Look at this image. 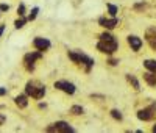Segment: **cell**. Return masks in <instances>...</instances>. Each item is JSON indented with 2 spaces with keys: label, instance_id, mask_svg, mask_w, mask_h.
<instances>
[{
  "label": "cell",
  "instance_id": "1",
  "mask_svg": "<svg viewBox=\"0 0 156 133\" xmlns=\"http://www.w3.org/2000/svg\"><path fill=\"white\" fill-rule=\"evenodd\" d=\"M25 94L31 96L33 99H42L45 96V86L36 82V80H31L25 85Z\"/></svg>",
  "mask_w": 156,
  "mask_h": 133
},
{
  "label": "cell",
  "instance_id": "2",
  "mask_svg": "<svg viewBox=\"0 0 156 133\" xmlns=\"http://www.w3.org/2000/svg\"><path fill=\"white\" fill-rule=\"evenodd\" d=\"M67 57L76 64H83L86 68V72H89L90 68L94 66V60L87 55H84V53H81V52H72L70 50V52H67Z\"/></svg>",
  "mask_w": 156,
  "mask_h": 133
},
{
  "label": "cell",
  "instance_id": "3",
  "mask_svg": "<svg viewBox=\"0 0 156 133\" xmlns=\"http://www.w3.org/2000/svg\"><path fill=\"white\" fill-rule=\"evenodd\" d=\"M97 49L101 52V53H108V55H112V53L119 49V42L117 39H100L97 42Z\"/></svg>",
  "mask_w": 156,
  "mask_h": 133
},
{
  "label": "cell",
  "instance_id": "4",
  "mask_svg": "<svg viewBox=\"0 0 156 133\" xmlns=\"http://www.w3.org/2000/svg\"><path fill=\"white\" fill-rule=\"evenodd\" d=\"M154 116H156V103L137 111V119H140V121H151Z\"/></svg>",
  "mask_w": 156,
  "mask_h": 133
},
{
  "label": "cell",
  "instance_id": "5",
  "mask_svg": "<svg viewBox=\"0 0 156 133\" xmlns=\"http://www.w3.org/2000/svg\"><path fill=\"white\" fill-rule=\"evenodd\" d=\"M42 58V52H31V53H27L23 58V63H25V68L28 71H33L34 69V63L37 60Z\"/></svg>",
  "mask_w": 156,
  "mask_h": 133
},
{
  "label": "cell",
  "instance_id": "6",
  "mask_svg": "<svg viewBox=\"0 0 156 133\" xmlns=\"http://www.w3.org/2000/svg\"><path fill=\"white\" fill-rule=\"evenodd\" d=\"M55 88L66 92V94H73L75 92V85L67 82V80H58V82H55Z\"/></svg>",
  "mask_w": 156,
  "mask_h": 133
},
{
  "label": "cell",
  "instance_id": "7",
  "mask_svg": "<svg viewBox=\"0 0 156 133\" xmlns=\"http://www.w3.org/2000/svg\"><path fill=\"white\" fill-rule=\"evenodd\" d=\"M45 131H64V133H67V131H75L73 127H70L67 122H55V124H51L45 128Z\"/></svg>",
  "mask_w": 156,
  "mask_h": 133
},
{
  "label": "cell",
  "instance_id": "8",
  "mask_svg": "<svg viewBox=\"0 0 156 133\" xmlns=\"http://www.w3.org/2000/svg\"><path fill=\"white\" fill-rule=\"evenodd\" d=\"M33 46L39 50V52H44L47 49H50L51 42L48 41L47 38H34V41H33Z\"/></svg>",
  "mask_w": 156,
  "mask_h": 133
},
{
  "label": "cell",
  "instance_id": "9",
  "mask_svg": "<svg viewBox=\"0 0 156 133\" xmlns=\"http://www.w3.org/2000/svg\"><path fill=\"white\" fill-rule=\"evenodd\" d=\"M98 24L103 27V28H106V30H112L114 27L119 25V20H117V17H112V19L101 17V19H98Z\"/></svg>",
  "mask_w": 156,
  "mask_h": 133
},
{
  "label": "cell",
  "instance_id": "10",
  "mask_svg": "<svg viewBox=\"0 0 156 133\" xmlns=\"http://www.w3.org/2000/svg\"><path fill=\"white\" fill-rule=\"evenodd\" d=\"M128 44H129V47H131L134 52H139L140 47H142V39H140L139 36L129 35V36H128Z\"/></svg>",
  "mask_w": 156,
  "mask_h": 133
},
{
  "label": "cell",
  "instance_id": "11",
  "mask_svg": "<svg viewBox=\"0 0 156 133\" xmlns=\"http://www.w3.org/2000/svg\"><path fill=\"white\" fill-rule=\"evenodd\" d=\"M14 102H16V105L19 106V108H25V106L28 105V97H27V94H19L14 99Z\"/></svg>",
  "mask_w": 156,
  "mask_h": 133
},
{
  "label": "cell",
  "instance_id": "12",
  "mask_svg": "<svg viewBox=\"0 0 156 133\" xmlns=\"http://www.w3.org/2000/svg\"><path fill=\"white\" fill-rule=\"evenodd\" d=\"M126 80H128V83L131 85L136 91H139L140 89V85H139V82H137V78L134 77V75H131V74H126Z\"/></svg>",
  "mask_w": 156,
  "mask_h": 133
},
{
  "label": "cell",
  "instance_id": "13",
  "mask_svg": "<svg viewBox=\"0 0 156 133\" xmlns=\"http://www.w3.org/2000/svg\"><path fill=\"white\" fill-rule=\"evenodd\" d=\"M144 80H145L150 86H156V74L147 72V74H144Z\"/></svg>",
  "mask_w": 156,
  "mask_h": 133
},
{
  "label": "cell",
  "instance_id": "14",
  "mask_svg": "<svg viewBox=\"0 0 156 133\" xmlns=\"http://www.w3.org/2000/svg\"><path fill=\"white\" fill-rule=\"evenodd\" d=\"M144 66H145L150 72L156 74V61H154V60H145V61H144Z\"/></svg>",
  "mask_w": 156,
  "mask_h": 133
},
{
  "label": "cell",
  "instance_id": "15",
  "mask_svg": "<svg viewBox=\"0 0 156 133\" xmlns=\"http://www.w3.org/2000/svg\"><path fill=\"white\" fill-rule=\"evenodd\" d=\"M70 113L75 114V116H78V114H83L84 110H83V106H80V105H73L72 108H70Z\"/></svg>",
  "mask_w": 156,
  "mask_h": 133
},
{
  "label": "cell",
  "instance_id": "16",
  "mask_svg": "<svg viewBox=\"0 0 156 133\" xmlns=\"http://www.w3.org/2000/svg\"><path fill=\"white\" fill-rule=\"evenodd\" d=\"M27 20H28V19H25L23 16H19V19L14 22V27H16V28L19 30V28H22V27L25 25V22H27Z\"/></svg>",
  "mask_w": 156,
  "mask_h": 133
},
{
  "label": "cell",
  "instance_id": "17",
  "mask_svg": "<svg viewBox=\"0 0 156 133\" xmlns=\"http://www.w3.org/2000/svg\"><path fill=\"white\" fill-rule=\"evenodd\" d=\"M111 116L115 119V121H122L123 119V116H122V113L119 110H111Z\"/></svg>",
  "mask_w": 156,
  "mask_h": 133
},
{
  "label": "cell",
  "instance_id": "18",
  "mask_svg": "<svg viewBox=\"0 0 156 133\" xmlns=\"http://www.w3.org/2000/svg\"><path fill=\"white\" fill-rule=\"evenodd\" d=\"M108 11H109V14L112 16V17H115V14H117V6L115 5H111V3H108Z\"/></svg>",
  "mask_w": 156,
  "mask_h": 133
},
{
  "label": "cell",
  "instance_id": "19",
  "mask_svg": "<svg viewBox=\"0 0 156 133\" xmlns=\"http://www.w3.org/2000/svg\"><path fill=\"white\" fill-rule=\"evenodd\" d=\"M37 13H39V8L36 6V8H33L31 9V13H30V16H28V20H34L36 19V16H37Z\"/></svg>",
  "mask_w": 156,
  "mask_h": 133
},
{
  "label": "cell",
  "instance_id": "20",
  "mask_svg": "<svg viewBox=\"0 0 156 133\" xmlns=\"http://www.w3.org/2000/svg\"><path fill=\"white\" fill-rule=\"evenodd\" d=\"M147 41H148L150 47H151L153 50H156V36H153V38H147Z\"/></svg>",
  "mask_w": 156,
  "mask_h": 133
},
{
  "label": "cell",
  "instance_id": "21",
  "mask_svg": "<svg viewBox=\"0 0 156 133\" xmlns=\"http://www.w3.org/2000/svg\"><path fill=\"white\" fill-rule=\"evenodd\" d=\"M17 13H19V16H23V14H25V5H23V3H20V5H19Z\"/></svg>",
  "mask_w": 156,
  "mask_h": 133
},
{
  "label": "cell",
  "instance_id": "22",
  "mask_svg": "<svg viewBox=\"0 0 156 133\" xmlns=\"http://www.w3.org/2000/svg\"><path fill=\"white\" fill-rule=\"evenodd\" d=\"M100 39H114V36L111 33H101L100 35Z\"/></svg>",
  "mask_w": 156,
  "mask_h": 133
},
{
  "label": "cell",
  "instance_id": "23",
  "mask_svg": "<svg viewBox=\"0 0 156 133\" xmlns=\"http://www.w3.org/2000/svg\"><path fill=\"white\" fill-rule=\"evenodd\" d=\"M8 9H9V5H6V3L0 5V11H8Z\"/></svg>",
  "mask_w": 156,
  "mask_h": 133
},
{
  "label": "cell",
  "instance_id": "24",
  "mask_svg": "<svg viewBox=\"0 0 156 133\" xmlns=\"http://www.w3.org/2000/svg\"><path fill=\"white\" fill-rule=\"evenodd\" d=\"M6 121V117H5V114H0V125H3V122Z\"/></svg>",
  "mask_w": 156,
  "mask_h": 133
},
{
  "label": "cell",
  "instance_id": "25",
  "mask_svg": "<svg viewBox=\"0 0 156 133\" xmlns=\"http://www.w3.org/2000/svg\"><path fill=\"white\" fill-rule=\"evenodd\" d=\"M6 94V89L5 88H0V96H5Z\"/></svg>",
  "mask_w": 156,
  "mask_h": 133
},
{
  "label": "cell",
  "instance_id": "26",
  "mask_svg": "<svg viewBox=\"0 0 156 133\" xmlns=\"http://www.w3.org/2000/svg\"><path fill=\"white\" fill-rule=\"evenodd\" d=\"M3 31H5V25H0V36L3 35Z\"/></svg>",
  "mask_w": 156,
  "mask_h": 133
},
{
  "label": "cell",
  "instance_id": "27",
  "mask_svg": "<svg viewBox=\"0 0 156 133\" xmlns=\"http://www.w3.org/2000/svg\"><path fill=\"white\" fill-rule=\"evenodd\" d=\"M117 63H119V61H117V60H111V61H109V64H112V66H115Z\"/></svg>",
  "mask_w": 156,
  "mask_h": 133
},
{
  "label": "cell",
  "instance_id": "28",
  "mask_svg": "<svg viewBox=\"0 0 156 133\" xmlns=\"http://www.w3.org/2000/svg\"><path fill=\"white\" fill-rule=\"evenodd\" d=\"M153 131H154V133H156V125H153Z\"/></svg>",
  "mask_w": 156,
  "mask_h": 133
}]
</instances>
